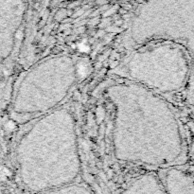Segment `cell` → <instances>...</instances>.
Wrapping results in <instances>:
<instances>
[{
  "label": "cell",
  "instance_id": "6da1fadb",
  "mask_svg": "<svg viewBox=\"0 0 194 194\" xmlns=\"http://www.w3.org/2000/svg\"><path fill=\"white\" fill-rule=\"evenodd\" d=\"M115 106L114 153L121 162L172 167L185 154L182 128L156 92L129 81L108 87Z\"/></svg>",
  "mask_w": 194,
  "mask_h": 194
},
{
  "label": "cell",
  "instance_id": "7a4b0ae2",
  "mask_svg": "<svg viewBox=\"0 0 194 194\" xmlns=\"http://www.w3.org/2000/svg\"><path fill=\"white\" fill-rule=\"evenodd\" d=\"M20 161L24 183L34 191L52 192L75 183L82 165L68 109L55 108L42 115L24 138Z\"/></svg>",
  "mask_w": 194,
  "mask_h": 194
},
{
  "label": "cell",
  "instance_id": "3957f363",
  "mask_svg": "<svg viewBox=\"0 0 194 194\" xmlns=\"http://www.w3.org/2000/svg\"><path fill=\"white\" fill-rule=\"evenodd\" d=\"M121 72L129 81L156 93H171L182 89L191 78L192 62L181 44L157 41L137 45Z\"/></svg>",
  "mask_w": 194,
  "mask_h": 194
},
{
  "label": "cell",
  "instance_id": "277c9868",
  "mask_svg": "<svg viewBox=\"0 0 194 194\" xmlns=\"http://www.w3.org/2000/svg\"><path fill=\"white\" fill-rule=\"evenodd\" d=\"M131 37L136 46L157 41L184 45L194 79V0H149L134 18Z\"/></svg>",
  "mask_w": 194,
  "mask_h": 194
},
{
  "label": "cell",
  "instance_id": "5b68a950",
  "mask_svg": "<svg viewBox=\"0 0 194 194\" xmlns=\"http://www.w3.org/2000/svg\"><path fill=\"white\" fill-rule=\"evenodd\" d=\"M77 79V66L67 55L49 57L25 78L16 102L17 112L45 115L65 99Z\"/></svg>",
  "mask_w": 194,
  "mask_h": 194
},
{
  "label": "cell",
  "instance_id": "8992f818",
  "mask_svg": "<svg viewBox=\"0 0 194 194\" xmlns=\"http://www.w3.org/2000/svg\"><path fill=\"white\" fill-rule=\"evenodd\" d=\"M163 183L166 192L194 193V177L179 168L170 167Z\"/></svg>",
  "mask_w": 194,
  "mask_h": 194
},
{
  "label": "cell",
  "instance_id": "52a82bcc",
  "mask_svg": "<svg viewBox=\"0 0 194 194\" xmlns=\"http://www.w3.org/2000/svg\"><path fill=\"white\" fill-rule=\"evenodd\" d=\"M125 193H165L164 183L154 173H146L131 182Z\"/></svg>",
  "mask_w": 194,
  "mask_h": 194
},
{
  "label": "cell",
  "instance_id": "ba28073f",
  "mask_svg": "<svg viewBox=\"0 0 194 194\" xmlns=\"http://www.w3.org/2000/svg\"><path fill=\"white\" fill-rule=\"evenodd\" d=\"M90 192H91L90 189L86 188L85 187H82V185H77L75 183L65 185L64 187H61L52 191V193H72V194H75V193L82 194V193H90Z\"/></svg>",
  "mask_w": 194,
  "mask_h": 194
}]
</instances>
